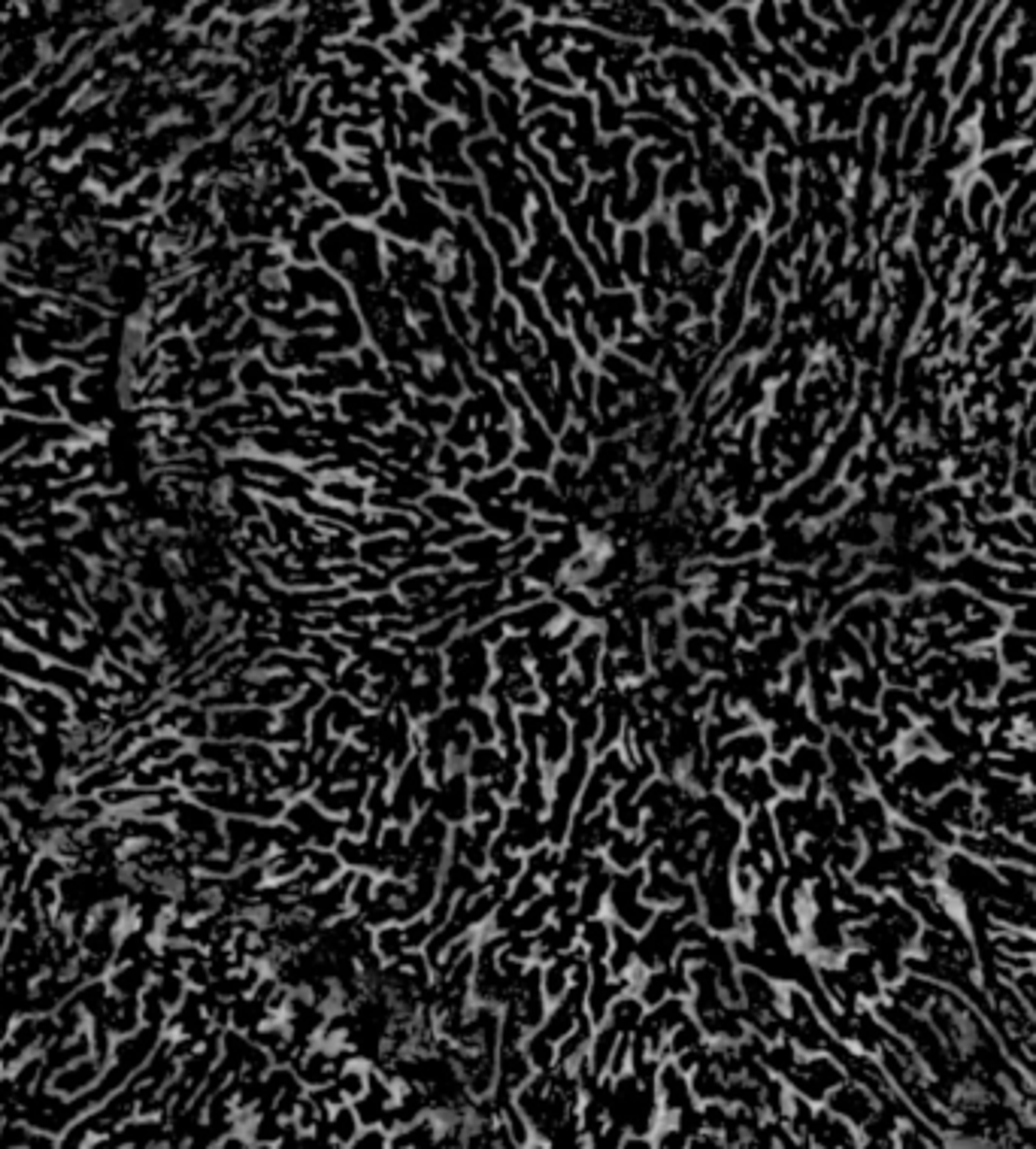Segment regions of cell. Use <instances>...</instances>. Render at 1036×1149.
Returning <instances> with one entry per match:
<instances>
[{
	"mask_svg": "<svg viewBox=\"0 0 1036 1149\" xmlns=\"http://www.w3.org/2000/svg\"><path fill=\"white\" fill-rule=\"evenodd\" d=\"M642 882H645V865L642 867H633V870H615L613 877V886H609L606 894V913L613 922H621L630 931H640L652 925L655 919V907L649 901H642Z\"/></svg>",
	"mask_w": 1036,
	"mask_h": 1149,
	"instance_id": "6da1fadb",
	"label": "cell"
},
{
	"mask_svg": "<svg viewBox=\"0 0 1036 1149\" xmlns=\"http://www.w3.org/2000/svg\"><path fill=\"white\" fill-rule=\"evenodd\" d=\"M285 819L303 840L315 846V850H334L337 840L343 838L339 819L331 816V813H325V810L315 804L312 797H300V801L291 804L285 810Z\"/></svg>",
	"mask_w": 1036,
	"mask_h": 1149,
	"instance_id": "7a4b0ae2",
	"label": "cell"
},
{
	"mask_svg": "<svg viewBox=\"0 0 1036 1149\" xmlns=\"http://www.w3.org/2000/svg\"><path fill=\"white\" fill-rule=\"evenodd\" d=\"M470 789H473V780L467 777V770L455 768L446 780H440L434 785L431 810L440 819H446L452 828L467 825V819H470Z\"/></svg>",
	"mask_w": 1036,
	"mask_h": 1149,
	"instance_id": "3957f363",
	"label": "cell"
},
{
	"mask_svg": "<svg viewBox=\"0 0 1036 1149\" xmlns=\"http://www.w3.org/2000/svg\"><path fill=\"white\" fill-rule=\"evenodd\" d=\"M573 728L570 719L555 704L543 707V731H540V761L548 773H555L573 753Z\"/></svg>",
	"mask_w": 1036,
	"mask_h": 1149,
	"instance_id": "277c9868",
	"label": "cell"
},
{
	"mask_svg": "<svg viewBox=\"0 0 1036 1149\" xmlns=\"http://www.w3.org/2000/svg\"><path fill=\"white\" fill-rule=\"evenodd\" d=\"M501 838L509 843V850H516L521 855H528L531 850H536V846L548 843L543 816H536V813H531V810H524L518 804H506Z\"/></svg>",
	"mask_w": 1036,
	"mask_h": 1149,
	"instance_id": "5b68a950",
	"label": "cell"
},
{
	"mask_svg": "<svg viewBox=\"0 0 1036 1149\" xmlns=\"http://www.w3.org/2000/svg\"><path fill=\"white\" fill-rule=\"evenodd\" d=\"M657 1098H661V1113L664 1119L676 1116L682 1107H691L698 1104V1098L691 1092V1083H688V1073L679 1068L673 1059L661 1061V1071H657Z\"/></svg>",
	"mask_w": 1036,
	"mask_h": 1149,
	"instance_id": "8992f818",
	"label": "cell"
},
{
	"mask_svg": "<svg viewBox=\"0 0 1036 1149\" xmlns=\"http://www.w3.org/2000/svg\"><path fill=\"white\" fill-rule=\"evenodd\" d=\"M652 846H655V843L645 838L642 831L630 834V831H618V828H615V834L609 838L606 850H603V858H606L609 865H613V870H633V867H642V865H645V858H649Z\"/></svg>",
	"mask_w": 1036,
	"mask_h": 1149,
	"instance_id": "52a82bcc",
	"label": "cell"
},
{
	"mask_svg": "<svg viewBox=\"0 0 1036 1149\" xmlns=\"http://www.w3.org/2000/svg\"><path fill=\"white\" fill-rule=\"evenodd\" d=\"M767 758H770V741H767V734L754 731V728L727 737L722 749H718V761H722V765L734 761V765H742V768H754Z\"/></svg>",
	"mask_w": 1036,
	"mask_h": 1149,
	"instance_id": "ba28073f",
	"label": "cell"
},
{
	"mask_svg": "<svg viewBox=\"0 0 1036 1149\" xmlns=\"http://www.w3.org/2000/svg\"><path fill=\"white\" fill-rule=\"evenodd\" d=\"M746 819L749 822L742 825V840H746L749 850L761 852L764 858H770V862H782V855H779V834H776V822H773L770 807H754Z\"/></svg>",
	"mask_w": 1036,
	"mask_h": 1149,
	"instance_id": "9c48e42d",
	"label": "cell"
},
{
	"mask_svg": "<svg viewBox=\"0 0 1036 1149\" xmlns=\"http://www.w3.org/2000/svg\"><path fill=\"white\" fill-rule=\"evenodd\" d=\"M715 792L722 795V801L727 807H734L739 816H749L754 810V801L749 795V768L734 765V761L722 765L718 780H715Z\"/></svg>",
	"mask_w": 1036,
	"mask_h": 1149,
	"instance_id": "30bf717a",
	"label": "cell"
},
{
	"mask_svg": "<svg viewBox=\"0 0 1036 1149\" xmlns=\"http://www.w3.org/2000/svg\"><path fill=\"white\" fill-rule=\"evenodd\" d=\"M560 613L564 610H560L558 601H533V603H524L521 610L509 613L506 625L518 634H543L560 622Z\"/></svg>",
	"mask_w": 1036,
	"mask_h": 1149,
	"instance_id": "8fae6325",
	"label": "cell"
},
{
	"mask_svg": "<svg viewBox=\"0 0 1036 1149\" xmlns=\"http://www.w3.org/2000/svg\"><path fill=\"white\" fill-rule=\"evenodd\" d=\"M685 658L698 671H725L730 668V661H734L730 649L718 637H710V634H691L685 640Z\"/></svg>",
	"mask_w": 1036,
	"mask_h": 1149,
	"instance_id": "7c38bea8",
	"label": "cell"
},
{
	"mask_svg": "<svg viewBox=\"0 0 1036 1149\" xmlns=\"http://www.w3.org/2000/svg\"><path fill=\"white\" fill-rule=\"evenodd\" d=\"M603 634L601 631H594V634H582L576 644H573V652H570V661L576 664V671H579V676H582V683L591 688H597V683H601V661H603Z\"/></svg>",
	"mask_w": 1036,
	"mask_h": 1149,
	"instance_id": "4fadbf2b",
	"label": "cell"
},
{
	"mask_svg": "<svg viewBox=\"0 0 1036 1149\" xmlns=\"http://www.w3.org/2000/svg\"><path fill=\"white\" fill-rule=\"evenodd\" d=\"M322 707L327 710L331 734L339 737V741H346L349 734H355L358 725L364 722V716H367L358 700H355V698H346V695H327Z\"/></svg>",
	"mask_w": 1036,
	"mask_h": 1149,
	"instance_id": "5bb4252c",
	"label": "cell"
},
{
	"mask_svg": "<svg viewBox=\"0 0 1036 1149\" xmlns=\"http://www.w3.org/2000/svg\"><path fill=\"white\" fill-rule=\"evenodd\" d=\"M576 943L588 955V962H606L609 949H613V919L606 916H591L582 919Z\"/></svg>",
	"mask_w": 1036,
	"mask_h": 1149,
	"instance_id": "9a60e30c",
	"label": "cell"
},
{
	"mask_svg": "<svg viewBox=\"0 0 1036 1149\" xmlns=\"http://www.w3.org/2000/svg\"><path fill=\"white\" fill-rule=\"evenodd\" d=\"M482 519H485V528L497 531V534H506V537H518L524 534V528H531V516L521 510V506H509V504H485L479 506Z\"/></svg>",
	"mask_w": 1036,
	"mask_h": 1149,
	"instance_id": "2e32d148",
	"label": "cell"
},
{
	"mask_svg": "<svg viewBox=\"0 0 1036 1149\" xmlns=\"http://www.w3.org/2000/svg\"><path fill=\"white\" fill-rule=\"evenodd\" d=\"M343 870L346 867H343V862H339V855L334 850H315L312 846V850L307 852V867L300 870V877L312 892V889L327 886V882H334L339 874H343Z\"/></svg>",
	"mask_w": 1036,
	"mask_h": 1149,
	"instance_id": "e0dca14e",
	"label": "cell"
},
{
	"mask_svg": "<svg viewBox=\"0 0 1036 1149\" xmlns=\"http://www.w3.org/2000/svg\"><path fill=\"white\" fill-rule=\"evenodd\" d=\"M504 765H506V755H504L501 746L497 743H477L473 746V753L467 755V761H464V770H467V777L473 782H491L497 773L504 770Z\"/></svg>",
	"mask_w": 1036,
	"mask_h": 1149,
	"instance_id": "ac0fdd59",
	"label": "cell"
},
{
	"mask_svg": "<svg viewBox=\"0 0 1036 1149\" xmlns=\"http://www.w3.org/2000/svg\"><path fill=\"white\" fill-rule=\"evenodd\" d=\"M645 1010H649V1007H645V1004L640 1001L637 991L628 989V991H621V995L613 1001V1007H609V1013H606V1022L613 1025L618 1034L630 1037V1034L640 1028Z\"/></svg>",
	"mask_w": 1036,
	"mask_h": 1149,
	"instance_id": "d6986e66",
	"label": "cell"
},
{
	"mask_svg": "<svg viewBox=\"0 0 1036 1149\" xmlns=\"http://www.w3.org/2000/svg\"><path fill=\"white\" fill-rule=\"evenodd\" d=\"M688 1083H691L694 1098H698V1104H706V1101H725L727 1080L710 1059H703L698 1068L688 1073Z\"/></svg>",
	"mask_w": 1036,
	"mask_h": 1149,
	"instance_id": "ffe728a7",
	"label": "cell"
},
{
	"mask_svg": "<svg viewBox=\"0 0 1036 1149\" xmlns=\"http://www.w3.org/2000/svg\"><path fill=\"white\" fill-rule=\"evenodd\" d=\"M440 1116L436 1113H424V1116L407 1122L404 1128L392 1134V1146H436L440 1137Z\"/></svg>",
	"mask_w": 1036,
	"mask_h": 1149,
	"instance_id": "44dd1931",
	"label": "cell"
},
{
	"mask_svg": "<svg viewBox=\"0 0 1036 1149\" xmlns=\"http://www.w3.org/2000/svg\"><path fill=\"white\" fill-rule=\"evenodd\" d=\"M618 1037H625V1034H618L609 1022H601V1025L594 1028L588 1052H585V1059H588V1064H591L594 1073H601V1076L609 1073V1061H613V1052H615V1046H618Z\"/></svg>",
	"mask_w": 1036,
	"mask_h": 1149,
	"instance_id": "7402d4cb",
	"label": "cell"
},
{
	"mask_svg": "<svg viewBox=\"0 0 1036 1149\" xmlns=\"http://www.w3.org/2000/svg\"><path fill=\"white\" fill-rule=\"evenodd\" d=\"M407 555H409V543L397 540L392 534L361 543V561L367 567H388L397 559H407Z\"/></svg>",
	"mask_w": 1036,
	"mask_h": 1149,
	"instance_id": "603a6c76",
	"label": "cell"
},
{
	"mask_svg": "<svg viewBox=\"0 0 1036 1149\" xmlns=\"http://www.w3.org/2000/svg\"><path fill=\"white\" fill-rule=\"evenodd\" d=\"M703 1044H710V1037H706L703 1025L694 1019V1016H688L685 1022H679L673 1031L667 1034L664 1061H667V1059H676V1056H682V1052H688V1049H698V1046H703Z\"/></svg>",
	"mask_w": 1036,
	"mask_h": 1149,
	"instance_id": "cb8c5ba5",
	"label": "cell"
},
{
	"mask_svg": "<svg viewBox=\"0 0 1036 1149\" xmlns=\"http://www.w3.org/2000/svg\"><path fill=\"white\" fill-rule=\"evenodd\" d=\"M424 513H428L434 522H464L473 513V504H467L464 498H455V494H443V491H434L424 498Z\"/></svg>",
	"mask_w": 1036,
	"mask_h": 1149,
	"instance_id": "d4e9b609",
	"label": "cell"
},
{
	"mask_svg": "<svg viewBox=\"0 0 1036 1149\" xmlns=\"http://www.w3.org/2000/svg\"><path fill=\"white\" fill-rule=\"evenodd\" d=\"M501 540L489 537V534H479V537H470L464 543L455 547V559L461 564H473V567H485V564H494L501 559Z\"/></svg>",
	"mask_w": 1036,
	"mask_h": 1149,
	"instance_id": "484cf974",
	"label": "cell"
},
{
	"mask_svg": "<svg viewBox=\"0 0 1036 1149\" xmlns=\"http://www.w3.org/2000/svg\"><path fill=\"white\" fill-rule=\"evenodd\" d=\"M361 1119H358V1113H355V1107H352V1101H343V1104H337L334 1110H331V1116H327V1131H331V1141H334V1146H352V1141H355V1137L361 1134Z\"/></svg>",
	"mask_w": 1036,
	"mask_h": 1149,
	"instance_id": "4316f807",
	"label": "cell"
},
{
	"mask_svg": "<svg viewBox=\"0 0 1036 1149\" xmlns=\"http://www.w3.org/2000/svg\"><path fill=\"white\" fill-rule=\"evenodd\" d=\"M555 916V907H552V894H548V889L540 894V898H533L531 904H524L521 910H518V916H516V925H513V931L516 934H536V931H540L548 919Z\"/></svg>",
	"mask_w": 1036,
	"mask_h": 1149,
	"instance_id": "83f0119b",
	"label": "cell"
},
{
	"mask_svg": "<svg viewBox=\"0 0 1036 1149\" xmlns=\"http://www.w3.org/2000/svg\"><path fill=\"white\" fill-rule=\"evenodd\" d=\"M461 713H464V728L473 734V741L477 743H497L491 707L479 704V700H464V704H461Z\"/></svg>",
	"mask_w": 1036,
	"mask_h": 1149,
	"instance_id": "f1b7e54d",
	"label": "cell"
},
{
	"mask_svg": "<svg viewBox=\"0 0 1036 1149\" xmlns=\"http://www.w3.org/2000/svg\"><path fill=\"white\" fill-rule=\"evenodd\" d=\"M506 804L494 792L491 782H473L470 789V819H497L504 822Z\"/></svg>",
	"mask_w": 1036,
	"mask_h": 1149,
	"instance_id": "f546056e",
	"label": "cell"
},
{
	"mask_svg": "<svg viewBox=\"0 0 1036 1149\" xmlns=\"http://www.w3.org/2000/svg\"><path fill=\"white\" fill-rule=\"evenodd\" d=\"M558 867H560V846L543 843L524 855V870L540 882H546V886L558 877Z\"/></svg>",
	"mask_w": 1036,
	"mask_h": 1149,
	"instance_id": "4dcf8cb0",
	"label": "cell"
},
{
	"mask_svg": "<svg viewBox=\"0 0 1036 1149\" xmlns=\"http://www.w3.org/2000/svg\"><path fill=\"white\" fill-rule=\"evenodd\" d=\"M373 949H376V955H380L382 962H397L400 955L404 952H409V947H407V934H404V922H388V925H382V928H376L373 931Z\"/></svg>",
	"mask_w": 1036,
	"mask_h": 1149,
	"instance_id": "1f68e13d",
	"label": "cell"
},
{
	"mask_svg": "<svg viewBox=\"0 0 1036 1149\" xmlns=\"http://www.w3.org/2000/svg\"><path fill=\"white\" fill-rule=\"evenodd\" d=\"M521 1046H524V1056H528V1061L533 1064V1071H552L558 1064V1044L552 1037H546L540 1028L528 1031Z\"/></svg>",
	"mask_w": 1036,
	"mask_h": 1149,
	"instance_id": "d6a6232c",
	"label": "cell"
},
{
	"mask_svg": "<svg viewBox=\"0 0 1036 1149\" xmlns=\"http://www.w3.org/2000/svg\"><path fill=\"white\" fill-rule=\"evenodd\" d=\"M528 656H531V649H528V640L524 637H504L501 644L494 646V656H491V664L501 673H509V671H518L524 661H528Z\"/></svg>",
	"mask_w": 1036,
	"mask_h": 1149,
	"instance_id": "836d02e7",
	"label": "cell"
},
{
	"mask_svg": "<svg viewBox=\"0 0 1036 1149\" xmlns=\"http://www.w3.org/2000/svg\"><path fill=\"white\" fill-rule=\"evenodd\" d=\"M570 728H573V743L576 746H594L597 734H601V710H597V700H588V704L570 719Z\"/></svg>",
	"mask_w": 1036,
	"mask_h": 1149,
	"instance_id": "e575fe53",
	"label": "cell"
},
{
	"mask_svg": "<svg viewBox=\"0 0 1036 1149\" xmlns=\"http://www.w3.org/2000/svg\"><path fill=\"white\" fill-rule=\"evenodd\" d=\"M633 991H637L645 1007H657L664 998H670V971L667 967H652V971L642 974Z\"/></svg>",
	"mask_w": 1036,
	"mask_h": 1149,
	"instance_id": "d590c367",
	"label": "cell"
},
{
	"mask_svg": "<svg viewBox=\"0 0 1036 1149\" xmlns=\"http://www.w3.org/2000/svg\"><path fill=\"white\" fill-rule=\"evenodd\" d=\"M767 770H770V777H773V782H776V789H779V792H785V795H794V792H800V789H803V782H807V777H803V770H797L794 761L785 758V755H773V758H770V765H767Z\"/></svg>",
	"mask_w": 1036,
	"mask_h": 1149,
	"instance_id": "8d00e7d4",
	"label": "cell"
},
{
	"mask_svg": "<svg viewBox=\"0 0 1036 1149\" xmlns=\"http://www.w3.org/2000/svg\"><path fill=\"white\" fill-rule=\"evenodd\" d=\"M749 795H752L754 807H773L779 801V789L770 777V770L764 765L749 768Z\"/></svg>",
	"mask_w": 1036,
	"mask_h": 1149,
	"instance_id": "74e56055",
	"label": "cell"
},
{
	"mask_svg": "<svg viewBox=\"0 0 1036 1149\" xmlns=\"http://www.w3.org/2000/svg\"><path fill=\"white\" fill-rule=\"evenodd\" d=\"M337 1092L343 1095V1101H355L367 1092V1068L364 1064H346L343 1071L337 1073Z\"/></svg>",
	"mask_w": 1036,
	"mask_h": 1149,
	"instance_id": "f35d334b",
	"label": "cell"
},
{
	"mask_svg": "<svg viewBox=\"0 0 1036 1149\" xmlns=\"http://www.w3.org/2000/svg\"><path fill=\"white\" fill-rule=\"evenodd\" d=\"M373 894H376V874H370V870H355V877L349 882V910L352 913L364 910V907L373 901Z\"/></svg>",
	"mask_w": 1036,
	"mask_h": 1149,
	"instance_id": "ab89813d",
	"label": "cell"
},
{
	"mask_svg": "<svg viewBox=\"0 0 1036 1149\" xmlns=\"http://www.w3.org/2000/svg\"><path fill=\"white\" fill-rule=\"evenodd\" d=\"M585 477H582V467L573 462V458H564V462H558L555 467H552V489L558 491V494H570L579 489V482H582Z\"/></svg>",
	"mask_w": 1036,
	"mask_h": 1149,
	"instance_id": "60d3db41",
	"label": "cell"
},
{
	"mask_svg": "<svg viewBox=\"0 0 1036 1149\" xmlns=\"http://www.w3.org/2000/svg\"><path fill=\"white\" fill-rule=\"evenodd\" d=\"M322 494H325L327 501L339 504V506H361L364 498H367V491H364L361 486H352L349 479L327 482V486H322Z\"/></svg>",
	"mask_w": 1036,
	"mask_h": 1149,
	"instance_id": "b9f144b4",
	"label": "cell"
},
{
	"mask_svg": "<svg viewBox=\"0 0 1036 1149\" xmlns=\"http://www.w3.org/2000/svg\"><path fill=\"white\" fill-rule=\"evenodd\" d=\"M649 644H652V649H655V658L664 652V661H667L670 652H676V646H679V622L657 619L655 628H652V634H649Z\"/></svg>",
	"mask_w": 1036,
	"mask_h": 1149,
	"instance_id": "7bdbcfd3",
	"label": "cell"
},
{
	"mask_svg": "<svg viewBox=\"0 0 1036 1149\" xmlns=\"http://www.w3.org/2000/svg\"><path fill=\"white\" fill-rule=\"evenodd\" d=\"M543 892H546V882H540L536 877H531L528 870H524V874L513 882V886H509V894H506V898L513 901V904L518 907V910H521L524 904H531L533 898H540Z\"/></svg>",
	"mask_w": 1036,
	"mask_h": 1149,
	"instance_id": "ee69618b",
	"label": "cell"
},
{
	"mask_svg": "<svg viewBox=\"0 0 1036 1149\" xmlns=\"http://www.w3.org/2000/svg\"><path fill=\"white\" fill-rule=\"evenodd\" d=\"M434 931H436V925H434L431 919H428V913H421V916H416V919H409V922H404L407 947H409V949H424V943H428V940L434 937Z\"/></svg>",
	"mask_w": 1036,
	"mask_h": 1149,
	"instance_id": "f6af8a7d",
	"label": "cell"
},
{
	"mask_svg": "<svg viewBox=\"0 0 1036 1149\" xmlns=\"http://www.w3.org/2000/svg\"><path fill=\"white\" fill-rule=\"evenodd\" d=\"M652 1137H655V1146H667V1149H685V1146H691L688 1134L682 1131L673 1119H661V1125H657Z\"/></svg>",
	"mask_w": 1036,
	"mask_h": 1149,
	"instance_id": "bcb514c9",
	"label": "cell"
},
{
	"mask_svg": "<svg viewBox=\"0 0 1036 1149\" xmlns=\"http://www.w3.org/2000/svg\"><path fill=\"white\" fill-rule=\"evenodd\" d=\"M560 450H564V455L567 458H573V462H582V458H588V452H591V437H588V431H579V428H570L564 437H560Z\"/></svg>",
	"mask_w": 1036,
	"mask_h": 1149,
	"instance_id": "7dc6e473",
	"label": "cell"
},
{
	"mask_svg": "<svg viewBox=\"0 0 1036 1149\" xmlns=\"http://www.w3.org/2000/svg\"><path fill=\"white\" fill-rule=\"evenodd\" d=\"M455 625H458V619H449V622H440L436 628H431V631L419 634V646H424L428 652H436L440 646H446L449 640H452V634H455Z\"/></svg>",
	"mask_w": 1036,
	"mask_h": 1149,
	"instance_id": "c3c4849f",
	"label": "cell"
},
{
	"mask_svg": "<svg viewBox=\"0 0 1036 1149\" xmlns=\"http://www.w3.org/2000/svg\"><path fill=\"white\" fill-rule=\"evenodd\" d=\"M352 1146L355 1149H385V1146H392V1134H388L382 1125H367V1128H361V1134L352 1141Z\"/></svg>",
	"mask_w": 1036,
	"mask_h": 1149,
	"instance_id": "681fc988",
	"label": "cell"
},
{
	"mask_svg": "<svg viewBox=\"0 0 1036 1149\" xmlns=\"http://www.w3.org/2000/svg\"><path fill=\"white\" fill-rule=\"evenodd\" d=\"M339 828H343L346 838H367V831H370L367 810H364V807L352 810V813H346L343 819H339Z\"/></svg>",
	"mask_w": 1036,
	"mask_h": 1149,
	"instance_id": "f907efd6",
	"label": "cell"
},
{
	"mask_svg": "<svg viewBox=\"0 0 1036 1149\" xmlns=\"http://www.w3.org/2000/svg\"><path fill=\"white\" fill-rule=\"evenodd\" d=\"M509 452H513V437H509V434H504V431H494L491 437H489V464L506 462Z\"/></svg>",
	"mask_w": 1036,
	"mask_h": 1149,
	"instance_id": "816d5d0a",
	"label": "cell"
},
{
	"mask_svg": "<svg viewBox=\"0 0 1036 1149\" xmlns=\"http://www.w3.org/2000/svg\"><path fill=\"white\" fill-rule=\"evenodd\" d=\"M625 1071H630V1037H618L613 1061H609V1076H618Z\"/></svg>",
	"mask_w": 1036,
	"mask_h": 1149,
	"instance_id": "f5cc1de1",
	"label": "cell"
},
{
	"mask_svg": "<svg viewBox=\"0 0 1036 1149\" xmlns=\"http://www.w3.org/2000/svg\"><path fill=\"white\" fill-rule=\"evenodd\" d=\"M485 458H479V452H470V455H464L461 458V470H470V474H482L485 470Z\"/></svg>",
	"mask_w": 1036,
	"mask_h": 1149,
	"instance_id": "db71d44e",
	"label": "cell"
}]
</instances>
